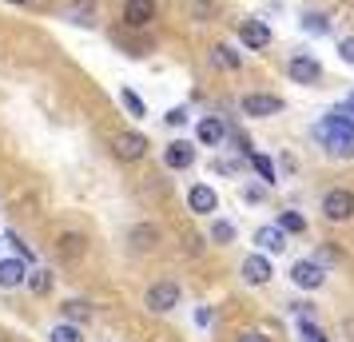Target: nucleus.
Wrapping results in <instances>:
<instances>
[{
    "instance_id": "obj_5",
    "label": "nucleus",
    "mask_w": 354,
    "mask_h": 342,
    "mask_svg": "<svg viewBox=\"0 0 354 342\" xmlns=\"http://www.w3.org/2000/svg\"><path fill=\"white\" fill-rule=\"evenodd\" d=\"M144 307L151 310V314H167L171 307H179V287L176 283H156V287H147Z\"/></svg>"
},
{
    "instance_id": "obj_37",
    "label": "nucleus",
    "mask_w": 354,
    "mask_h": 342,
    "mask_svg": "<svg viewBox=\"0 0 354 342\" xmlns=\"http://www.w3.org/2000/svg\"><path fill=\"white\" fill-rule=\"evenodd\" d=\"M0 243H4V239H0Z\"/></svg>"
},
{
    "instance_id": "obj_15",
    "label": "nucleus",
    "mask_w": 354,
    "mask_h": 342,
    "mask_svg": "<svg viewBox=\"0 0 354 342\" xmlns=\"http://www.w3.org/2000/svg\"><path fill=\"white\" fill-rule=\"evenodd\" d=\"M255 243L263 247L267 255H279V251L287 247V231L279 227V223H274V227H259V231H255Z\"/></svg>"
},
{
    "instance_id": "obj_24",
    "label": "nucleus",
    "mask_w": 354,
    "mask_h": 342,
    "mask_svg": "<svg viewBox=\"0 0 354 342\" xmlns=\"http://www.w3.org/2000/svg\"><path fill=\"white\" fill-rule=\"evenodd\" d=\"M279 227L290 231V235H303V231H306V219H303L299 211H283V215H279Z\"/></svg>"
},
{
    "instance_id": "obj_23",
    "label": "nucleus",
    "mask_w": 354,
    "mask_h": 342,
    "mask_svg": "<svg viewBox=\"0 0 354 342\" xmlns=\"http://www.w3.org/2000/svg\"><path fill=\"white\" fill-rule=\"evenodd\" d=\"M211 243L231 247V243H235V223H223V219H219V223L211 227Z\"/></svg>"
},
{
    "instance_id": "obj_19",
    "label": "nucleus",
    "mask_w": 354,
    "mask_h": 342,
    "mask_svg": "<svg viewBox=\"0 0 354 342\" xmlns=\"http://www.w3.org/2000/svg\"><path fill=\"white\" fill-rule=\"evenodd\" d=\"M247 160H251V167L259 171V180L267 183V187H274V183H279V175H274V163L267 160V155H259L255 147H251V151H247Z\"/></svg>"
},
{
    "instance_id": "obj_12",
    "label": "nucleus",
    "mask_w": 354,
    "mask_h": 342,
    "mask_svg": "<svg viewBox=\"0 0 354 342\" xmlns=\"http://www.w3.org/2000/svg\"><path fill=\"white\" fill-rule=\"evenodd\" d=\"M243 283H247V287H263V283H267V278H271V259H267V255H247V259H243Z\"/></svg>"
},
{
    "instance_id": "obj_21",
    "label": "nucleus",
    "mask_w": 354,
    "mask_h": 342,
    "mask_svg": "<svg viewBox=\"0 0 354 342\" xmlns=\"http://www.w3.org/2000/svg\"><path fill=\"white\" fill-rule=\"evenodd\" d=\"M303 32L306 36H326L330 32V17H326V12H303Z\"/></svg>"
},
{
    "instance_id": "obj_1",
    "label": "nucleus",
    "mask_w": 354,
    "mask_h": 342,
    "mask_svg": "<svg viewBox=\"0 0 354 342\" xmlns=\"http://www.w3.org/2000/svg\"><path fill=\"white\" fill-rule=\"evenodd\" d=\"M310 131H315V140L326 147V155H335V160H354V120L342 112V108L326 112Z\"/></svg>"
},
{
    "instance_id": "obj_17",
    "label": "nucleus",
    "mask_w": 354,
    "mask_h": 342,
    "mask_svg": "<svg viewBox=\"0 0 354 342\" xmlns=\"http://www.w3.org/2000/svg\"><path fill=\"white\" fill-rule=\"evenodd\" d=\"M24 278H28V271H24V263L20 259H0V287H4V291L20 287Z\"/></svg>"
},
{
    "instance_id": "obj_35",
    "label": "nucleus",
    "mask_w": 354,
    "mask_h": 342,
    "mask_svg": "<svg viewBox=\"0 0 354 342\" xmlns=\"http://www.w3.org/2000/svg\"><path fill=\"white\" fill-rule=\"evenodd\" d=\"M342 112H346V115H354V96L346 99V104H342Z\"/></svg>"
},
{
    "instance_id": "obj_18",
    "label": "nucleus",
    "mask_w": 354,
    "mask_h": 342,
    "mask_svg": "<svg viewBox=\"0 0 354 342\" xmlns=\"http://www.w3.org/2000/svg\"><path fill=\"white\" fill-rule=\"evenodd\" d=\"M128 243L136 247V251H151V247L160 243V231L151 227V223H140V227H131Z\"/></svg>"
},
{
    "instance_id": "obj_7",
    "label": "nucleus",
    "mask_w": 354,
    "mask_h": 342,
    "mask_svg": "<svg viewBox=\"0 0 354 342\" xmlns=\"http://www.w3.org/2000/svg\"><path fill=\"white\" fill-rule=\"evenodd\" d=\"M239 40H243V48H251V52H263L267 48V44H271L274 36H271V28H267V24H263V20H243L239 24Z\"/></svg>"
},
{
    "instance_id": "obj_3",
    "label": "nucleus",
    "mask_w": 354,
    "mask_h": 342,
    "mask_svg": "<svg viewBox=\"0 0 354 342\" xmlns=\"http://www.w3.org/2000/svg\"><path fill=\"white\" fill-rule=\"evenodd\" d=\"M239 112L251 115V120H267V115L283 112V96H271V92H247L239 99Z\"/></svg>"
},
{
    "instance_id": "obj_2",
    "label": "nucleus",
    "mask_w": 354,
    "mask_h": 342,
    "mask_svg": "<svg viewBox=\"0 0 354 342\" xmlns=\"http://www.w3.org/2000/svg\"><path fill=\"white\" fill-rule=\"evenodd\" d=\"M322 215H326L330 223H351L354 219V191L351 187H330V191L322 196Z\"/></svg>"
},
{
    "instance_id": "obj_36",
    "label": "nucleus",
    "mask_w": 354,
    "mask_h": 342,
    "mask_svg": "<svg viewBox=\"0 0 354 342\" xmlns=\"http://www.w3.org/2000/svg\"><path fill=\"white\" fill-rule=\"evenodd\" d=\"M4 4H20V8H24V4H32V0H4Z\"/></svg>"
},
{
    "instance_id": "obj_16",
    "label": "nucleus",
    "mask_w": 354,
    "mask_h": 342,
    "mask_svg": "<svg viewBox=\"0 0 354 342\" xmlns=\"http://www.w3.org/2000/svg\"><path fill=\"white\" fill-rule=\"evenodd\" d=\"M211 64L219 68V72H239V68H243V56L231 48V44H215V48H211Z\"/></svg>"
},
{
    "instance_id": "obj_9",
    "label": "nucleus",
    "mask_w": 354,
    "mask_h": 342,
    "mask_svg": "<svg viewBox=\"0 0 354 342\" xmlns=\"http://www.w3.org/2000/svg\"><path fill=\"white\" fill-rule=\"evenodd\" d=\"M163 163L171 167V171H187L195 163V144H187V140H171V144L163 147Z\"/></svg>"
},
{
    "instance_id": "obj_22",
    "label": "nucleus",
    "mask_w": 354,
    "mask_h": 342,
    "mask_svg": "<svg viewBox=\"0 0 354 342\" xmlns=\"http://www.w3.org/2000/svg\"><path fill=\"white\" fill-rule=\"evenodd\" d=\"M120 104H124V112H128L131 120H144V115H147V104L136 96L131 88H124V92H120Z\"/></svg>"
},
{
    "instance_id": "obj_8",
    "label": "nucleus",
    "mask_w": 354,
    "mask_h": 342,
    "mask_svg": "<svg viewBox=\"0 0 354 342\" xmlns=\"http://www.w3.org/2000/svg\"><path fill=\"white\" fill-rule=\"evenodd\" d=\"M195 140H199V147H219L227 140V120H219V115H203V120L195 124Z\"/></svg>"
},
{
    "instance_id": "obj_25",
    "label": "nucleus",
    "mask_w": 354,
    "mask_h": 342,
    "mask_svg": "<svg viewBox=\"0 0 354 342\" xmlns=\"http://www.w3.org/2000/svg\"><path fill=\"white\" fill-rule=\"evenodd\" d=\"M299 334H303L306 342H326V330H322L315 319H299Z\"/></svg>"
},
{
    "instance_id": "obj_14",
    "label": "nucleus",
    "mask_w": 354,
    "mask_h": 342,
    "mask_svg": "<svg viewBox=\"0 0 354 342\" xmlns=\"http://www.w3.org/2000/svg\"><path fill=\"white\" fill-rule=\"evenodd\" d=\"M187 207H192L195 215H211L215 207H219V196L211 191L207 183H195L192 191H187Z\"/></svg>"
},
{
    "instance_id": "obj_20",
    "label": "nucleus",
    "mask_w": 354,
    "mask_h": 342,
    "mask_svg": "<svg viewBox=\"0 0 354 342\" xmlns=\"http://www.w3.org/2000/svg\"><path fill=\"white\" fill-rule=\"evenodd\" d=\"M56 243H60L56 251H60L64 259H80V255H84V235H76V231H64Z\"/></svg>"
},
{
    "instance_id": "obj_4",
    "label": "nucleus",
    "mask_w": 354,
    "mask_h": 342,
    "mask_svg": "<svg viewBox=\"0 0 354 342\" xmlns=\"http://www.w3.org/2000/svg\"><path fill=\"white\" fill-rule=\"evenodd\" d=\"M287 76H290V84H319L322 80V64L310 56V52H295L287 60Z\"/></svg>"
},
{
    "instance_id": "obj_10",
    "label": "nucleus",
    "mask_w": 354,
    "mask_h": 342,
    "mask_svg": "<svg viewBox=\"0 0 354 342\" xmlns=\"http://www.w3.org/2000/svg\"><path fill=\"white\" fill-rule=\"evenodd\" d=\"M112 147H115L120 160H144L147 155V140L140 135V131H120V135L112 140Z\"/></svg>"
},
{
    "instance_id": "obj_11",
    "label": "nucleus",
    "mask_w": 354,
    "mask_h": 342,
    "mask_svg": "<svg viewBox=\"0 0 354 342\" xmlns=\"http://www.w3.org/2000/svg\"><path fill=\"white\" fill-rule=\"evenodd\" d=\"M156 20V0H124V24L128 28H147Z\"/></svg>"
},
{
    "instance_id": "obj_33",
    "label": "nucleus",
    "mask_w": 354,
    "mask_h": 342,
    "mask_svg": "<svg viewBox=\"0 0 354 342\" xmlns=\"http://www.w3.org/2000/svg\"><path fill=\"white\" fill-rule=\"evenodd\" d=\"M263 196H267V187H247V191H243V199H247V203H259Z\"/></svg>"
},
{
    "instance_id": "obj_13",
    "label": "nucleus",
    "mask_w": 354,
    "mask_h": 342,
    "mask_svg": "<svg viewBox=\"0 0 354 342\" xmlns=\"http://www.w3.org/2000/svg\"><path fill=\"white\" fill-rule=\"evenodd\" d=\"M64 17L72 20V24H80V28H92L100 20V0H68Z\"/></svg>"
},
{
    "instance_id": "obj_29",
    "label": "nucleus",
    "mask_w": 354,
    "mask_h": 342,
    "mask_svg": "<svg viewBox=\"0 0 354 342\" xmlns=\"http://www.w3.org/2000/svg\"><path fill=\"white\" fill-rule=\"evenodd\" d=\"M52 342H84V339H80L76 326H56V330H52Z\"/></svg>"
},
{
    "instance_id": "obj_6",
    "label": "nucleus",
    "mask_w": 354,
    "mask_h": 342,
    "mask_svg": "<svg viewBox=\"0 0 354 342\" xmlns=\"http://www.w3.org/2000/svg\"><path fill=\"white\" fill-rule=\"evenodd\" d=\"M322 278H326L322 263H315V259H299V263H290V283H295V287H303V291H319Z\"/></svg>"
},
{
    "instance_id": "obj_26",
    "label": "nucleus",
    "mask_w": 354,
    "mask_h": 342,
    "mask_svg": "<svg viewBox=\"0 0 354 342\" xmlns=\"http://www.w3.org/2000/svg\"><path fill=\"white\" fill-rule=\"evenodd\" d=\"M64 314H72L76 323H88V319H92V307H88L84 298H68V303H64Z\"/></svg>"
},
{
    "instance_id": "obj_27",
    "label": "nucleus",
    "mask_w": 354,
    "mask_h": 342,
    "mask_svg": "<svg viewBox=\"0 0 354 342\" xmlns=\"http://www.w3.org/2000/svg\"><path fill=\"white\" fill-rule=\"evenodd\" d=\"M215 12H219V4H215V0H195V4H192V17L203 20V24L215 20Z\"/></svg>"
},
{
    "instance_id": "obj_30",
    "label": "nucleus",
    "mask_w": 354,
    "mask_h": 342,
    "mask_svg": "<svg viewBox=\"0 0 354 342\" xmlns=\"http://www.w3.org/2000/svg\"><path fill=\"white\" fill-rule=\"evenodd\" d=\"M338 60L342 64H354V36H342L338 40Z\"/></svg>"
},
{
    "instance_id": "obj_31",
    "label": "nucleus",
    "mask_w": 354,
    "mask_h": 342,
    "mask_svg": "<svg viewBox=\"0 0 354 342\" xmlns=\"http://www.w3.org/2000/svg\"><path fill=\"white\" fill-rule=\"evenodd\" d=\"M211 171H219V175H223V171L227 175H235V171H239V160H215L211 163Z\"/></svg>"
},
{
    "instance_id": "obj_28",
    "label": "nucleus",
    "mask_w": 354,
    "mask_h": 342,
    "mask_svg": "<svg viewBox=\"0 0 354 342\" xmlns=\"http://www.w3.org/2000/svg\"><path fill=\"white\" fill-rule=\"evenodd\" d=\"M24 283L32 287V294H48L52 291V275H48V271H36V275H28Z\"/></svg>"
},
{
    "instance_id": "obj_34",
    "label": "nucleus",
    "mask_w": 354,
    "mask_h": 342,
    "mask_svg": "<svg viewBox=\"0 0 354 342\" xmlns=\"http://www.w3.org/2000/svg\"><path fill=\"white\" fill-rule=\"evenodd\" d=\"M235 342H267V334H259V330H247V334H239Z\"/></svg>"
},
{
    "instance_id": "obj_32",
    "label": "nucleus",
    "mask_w": 354,
    "mask_h": 342,
    "mask_svg": "<svg viewBox=\"0 0 354 342\" xmlns=\"http://www.w3.org/2000/svg\"><path fill=\"white\" fill-rule=\"evenodd\" d=\"M167 124H171V128H183V124H187V108H171V112H167Z\"/></svg>"
}]
</instances>
